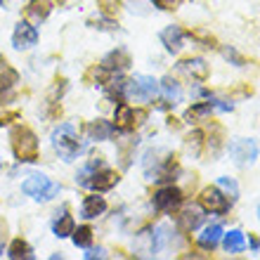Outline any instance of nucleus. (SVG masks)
I'll list each match as a JSON object with an SVG mask.
<instances>
[{
	"label": "nucleus",
	"mask_w": 260,
	"mask_h": 260,
	"mask_svg": "<svg viewBox=\"0 0 260 260\" xmlns=\"http://www.w3.org/2000/svg\"><path fill=\"white\" fill-rule=\"evenodd\" d=\"M52 147H55L57 154H59L64 161H74V158L83 151V144H81V140H78L76 125L74 123L59 125V128L52 133Z\"/></svg>",
	"instance_id": "nucleus-1"
},
{
	"label": "nucleus",
	"mask_w": 260,
	"mask_h": 260,
	"mask_svg": "<svg viewBox=\"0 0 260 260\" xmlns=\"http://www.w3.org/2000/svg\"><path fill=\"white\" fill-rule=\"evenodd\" d=\"M158 92V83L151 78V76L144 74H135L128 83L123 85V95L133 102H149L154 100Z\"/></svg>",
	"instance_id": "nucleus-2"
},
{
	"label": "nucleus",
	"mask_w": 260,
	"mask_h": 260,
	"mask_svg": "<svg viewBox=\"0 0 260 260\" xmlns=\"http://www.w3.org/2000/svg\"><path fill=\"white\" fill-rule=\"evenodd\" d=\"M12 149L19 161H36L38 158V137L26 125H17L12 130Z\"/></svg>",
	"instance_id": "nucleus-3"
},
{
	"label": "nucleus",
	"mask_w": 260,
	"mask_h": 260,
	"mask_svg": "<svg viewBox=\"0 0 260 260\" xmlns=\"http://www.w3.org/2000/svg\"><path fill=\"white\" fill-rule=\"evenodd\" d=\"M21 189H24V194L36 199V201H50V199H55L57 194H59V185L52 182L48 175H41V173L28 175V178L24 180Z\"/></svg>",
	"instance_id": "nucleus-4"
},
{
	"label": "nucleus",
	"mask_w": 260,
	"mask_h": 260,
	"mask_svg": "<svg viewBox=\"0 0 260 260\" xmlns=\"http://www.w3.org/2000/svg\"><path fill=\"white\" fill-rule=\"evenodd\" d=\"M230 158L239 168H246L258 158V144L253 140H248V137H234L230 142Z\"/></svg>",
	"instance_id": "nucleus-5"
},
{
	"label": "nucleus",
	"mask_w": 260,
	"mask_h": 260,
	"mask_svg": "<svg viewBox=\"0 0 260 260\" xmlns=\"http://www.w3.org/2000/svg\"><path fill=\"white\" fill-rule=\"evenodd\" d=\"M36 43H38V31H36V26H31L28 21H19V24L14 26L12 45L17 50H28V48H34Z\"/></svg>",
	"instance_id": "nucleus-6"
},
{
	"label": "nucleus",
	"mask_w": 260,
	"mask_h": 260,
	"mask_svg": "<svg viewBox=\"0 0 260 260\" xmlns=\"http://www.w3.org/2000/svg\"><path fill=\"white\" fill-rule=\"evenodd\" d=\"M201 206L204 211H211V213H227L230 208V201L218 187H206L201 192Z\"/></svg>",
	"instance_id": "nucleus-7"
},
{
	"label": "nucleus",
	"mask_w": 260,
	"mask_h": 260,
	"mask_svg": "<svg viewBox=\"0 0 260 260\" xmlns=\"http://www.w3.org/2000/svg\"><path fill=\"white\" fill-rule=\"evenodd\" d=\"M144 111H135L130 104H118L116 107V128L118 130H133L135 125H140L144 121Z\"/></svg>",
	"instance_id": "nucleus-8"
},
{
	"label": "nucleus",
	"mask_w": 260,
	"mask_h": 260,
	"mask_svg": "<svg viewBox=\"0 0 260 260\" xmlns=\"http://www.w3.org/2000/svg\"><path fill=\"white\" fill-rule=\"evenodd\" d=\"M182 201V192L178 187H164L154 194V208L156 211H173Z\"/></svg>",
	"instance_id": "nucleus-9"
},
{
	"label": "nucleus",
	"mask_w": 260,
	"mask_h": 260,
	"mask_svg": "<svg viewBox=\"0 0 260 260\" xmlns=\"http://www.w3.org/2000/svg\"><path fill=\"white\" fill-rule=\"evenodd\" d=\"M158 38H161V43L166 45V50L168 52H180L182 50V43H185V31L180 26H166L161 34H158Z\"/></svg>",
	"instance_id": "nucleus-10"
},
{
	"label": "nucleus",
	"mask_w": 260,
	"mask_h": 260,
	"mask_svg": "<svg viewBox=\"0 0 260 260\" xmlns=\"http://www.w3.org/2000/svg\"><path fill=\"white\" fill-rule=\"evenodd\" d=\"M178 71H182V74H187L189 78H197V81H206L208 78V64L204 62V59H187V62H182L178 67Z\"/></svg>",
	"instance_id": "nucleus-11"
},
{
	"label": "nucleus",
	"mask_w": 260,
	"mask_h": 260,
	"mask_svg": "<svg viewBox=\"0 0 260 260\" xmlns=\"http://www.w3.org/2000/svg\"><path fill=\"white\" fill-rule=\"evenodd\" d=\"M104 211H107V201H104V197L92 194V197H85V201H83L81 215L85 220H92V218H97V215H102Z\"/></svg>",
	"instance_id": "nucleus-12"
},
{
	"label": "nucleus",
	"mask_w": 260,
	"mask_h": 260,
	"mask_svg": "<svg viewBox=\"0 0 260 260\" xmlns=\"http://www.w3.org/2000/svg\"><path fill=\"white\" fill-rule=\"evenodd\" d=\"M104 69H109V71H116V74H121L123 69L130 67V57L125 50H114V52H109V55L104 57L102 62Z\"/></svg>",
	"instance_id": "nucleus-13"
},
{
	"label": "nucleus",
	"mask_w": 260,
	"mask_h": 260,
	"mask_svg": "<svg viewBox=\"0 0 260 260\" xmlns=\"http://www.w3.org/2000/svg\"><path fill=\"white\" fill-rule=\"evenodd\" d=\"M161 95H164L166 102H171V104H178L180 100H182V88H180V83L173 78V76H166L164 81H161Z\"/></svg>",
	"instance_id": "nucleus-14"
},
{
	"label": "nucleus",
	"mask_w": 260,
	"mask_h": 260,
	"mask_svg": "<svg viewBox=\"0 0 260 260\" xmlns=\"http://www.w3.org/2000/svg\"><path fill=\"white\" fill-rule=\"evenodd\" d=\"M201 222H204V211L197 208V206H189V208L180 215V227H182L185 232H194Z\"/></svg>",
	"instance_id": "nucleus-15"
},
{
	"label": "nucleus",
	"mask_w": 260,
	"mask_h": 260,
	"mask_svg": "<svg viewBox=\"0 0 260 260\" xmlns=\"http://www.w3.org/2000/svg\"><path fill=\"white\" fill-rule=\"evenodd\" d=\"M88 133L92 140H109L114 133H116V125L109 123V121H104V118H97L92 123L88 125Z\"/></svg>",
	"instance_id": "nucleus-16"
},
{
	"label": "nucleus",
	"mask_w": 260,
	"mask_h": 260,
	"mask_svg": "<svg viewBox=\"0 0 260 260\" xmlns=\"http://www.w3.org/2000/svg\"><path fill=\"white\" fill-rule=\"evenodd\" d=\"M14 83H19V74H17V69L10 67L5 57H0V92H3V90H10Z\"/></svg>",
	"instance_id": "nucleus-17"
},
{
	"label": "nucleus",
	"mask_w": 260,
	"mask_h": 260,
	"mask_svg": "<svg viewBox=\"0 0 260 260\" xmlns=\"http://www.w3.org/2000/svg\"><path fill=\"white\" fill-rule=\"evenodd\" d=\"M220 239H222V225H218V222H215V225L206 227L204 234L199 237V246H201V248H211V251H213V248L218 246Z\"/></svg>",
	"instance_id": "nucleus-18"
},
{
	"label": "nucleus",
	"mask_w": 260,
	"mask_h": 260,
	"mask_svg": "<svg viewBox=\"0 0 260 260\" xmlns=\"http://www.w3.org/2000/svg\"><path fill=\"white\" fill-rule=\"evenodd\" d=\"M50 10H52V3H50V0H31L26 7V14L34 17L36 21H43V19H48Z\"/></svg>",
	"instance_id": "nucleus-19"
},
{
	"label": "nucleus",
	"mask_w": 260,
	"mask_h": 260,
	"mask_svg": "<svg viewBox=\"0 0 260 260\" xmlns=\"http://www.w3.org/2000/svg\"><path fill=\"white\" fill-rule=\"evenodd\" d=\"M225 248L227 253H241L246 248V237L241 230H232L230 234H225Z\"/></svg>",
	"instance_id": "nucleus-20"
},
{
	"label": "nucleus",
	"mask_w": 260,
	"mask_h": 260,
	"mask_svg": "<svg viewBox=\"0 0 260 260\" xmlns=\"http://www.w3.org/2000/svg\"><path fill=\"white\" fill-rule=\"evenodd\" d=\"M74 227H76V225H74V218L64 213L59 220H55L52 230H55V234L59 237V239H64V237H69V234H74Z\"/></svg>",
	"instance_id": "nucleus-21"
},
{
	"label": "nucleus",
	"mask_w": 260,
	"mask_h": 260,
	"mask_svg": "<svg viewBox=\"0 0 260 260\" xmlns=\"http://www.w3.org/2000/svg\"><path fill=\"white\" fill-rule=\"evenodd\" d=\"M10 258L19 260V258H34V251L24 239H14L12 246H10Z\"/></svg>",
	"instance_id": "nucleus-22"
},
{
	"label": "nucleus",
	"mask_w": 260,
	"mask_h": 260,
	"mask_svg": "<svg viewBox=\"0 0 260 260\" xmlns=\"http://www.w3.org/2000/svg\"><path fill=\"white\" fill-rule=\"evenodd\" d=\"M74 244L81 248H88L90 244H92V230H90L88 225L78 227V230L74 227Z\"/></svg>",
	"instance_id": "nucleus-23"
},
{
	"label": "nucleus",
	"mask_w": 260,
	"mask_h": 260,
	"mask_svg": "<svg viewBox=\"0 0 260 260\" xmlns=\"http://www.w3.org/2000/svg\"><path fill=\"white\" fill-rule=\"evenodd\" d=\"M218 187H220V189H225V194L230 197V204L239 199V187H237V182H234L232 178H220L218 180Z\"/></svg>",
	"instance_id": "nucleus-24"
},
{
	"label": "nucleus",
	"mask_w": 260,
	"mask_h": 260,
	"mask_svg": "<svg viewBox=\"0 0 260 260\" xmlns=\"http://www.w3.org/2000/svg\"><path fill=\"white\" fill-rule=\"evenodd\" d=\"M97 5H100V12L104 17H116L121 10V0H97Z\"/></svg>",
	"instance_id": "nucleus-25"
},
{
	"label": "nucleus",
	"mask_w": 260,
	"mask_h": 260,
	"mask_svg": "<svg viewBox=\"0 0 260 260\" xmlns=\"http://www.w3.org/2000/svg\"><path fill=\"white\" fill-rule=\"evenodd\" d=\"M201 144H204V133H201V130H194L192 135H189V140H187V149L192 151L194 156H199Z\"/></svg>",
	"instance_id": "nucleus-26"
},
{
	"label": "nucleus",
	"mask_w": 260,
	"mask_h": 260,
	"mask_svg": "<svg viewBox=\"0 0 260 260\" xmlns=\"http://www.w3.org/2000/svg\"><path fill=\"white\" fill-rule=\"evenodd\" d=\"M222 55H225L227 59H232L237 67H244V64H246V62H244V57L237 55V50H234V48H225V50H222Z\"/></svg>",
	"instance_id": "nucleus-27"
},
{
	"label": "nucleus",
	"mask_w": 260,
	"mask_h": 260,
	"mask_svg": "<svg viewBox=\"0 0 260 260\" xmlns=\"http://www.w3.org/2000/svg\"><path fill=\"white\" fill-rule=\"evenodd\" d=\"M154 5H158L161 10H175V7L182 5V0H151Z\"/></svg>",
	"instance_id": "nucleus-28"
},
{
	"label": "nucleus",
	"mask_w": 260,
	"mask_h": 260,
	"mask_svg": "<svg viewBox=\"0 0 260 260\" xmlns=\"http://www.w3.org/2000/svg\"><path fill=\"white\" fill-rule=\"evenodd\" d=\"M5 239H7V222L0 218V253H3V246H5Z\"/></svg>",
	"instance_id": "nucleus-29"
},
{
	"label": "nucleus",
	"mask_w": 260,
	"mask_h": 260,
	"mask_svg": "<svg viewBox=\"0 0 260 260\" xmlns=\"http://www.w3.org/2000/svg\"><path fill=\"white\" fill-rule=\"evenodd\" d=\"M92 258H107V251L104 248H95V251L85 253V260H92Z\"/></svg>",
	"instance_id": "nucleus-30"
},
{
	"label": "nucleus",
	"mask_w": 260,
	"mask_h": 260,
	"mask_svg": "<svg viewBox=\"0 0 260 260\" xmlns=\"http://www.w3.org/2000/svg\"><path fill=\"white\" fill-rule=\"evenodd\" d=\"M258 220H260V206H258Z\"/></svg>",
	"instance_id": "nucleus-31"
},
{
	"label": "nucleus",
	"mask_w": 260,
	"mask_h": 260,
	"mask_svg": "<svg viewBox=\"0 0 260 260\" xmlns=\"http://www.w3.org/2000/svg\"><path fill=\"white\" fill-rule=\"evenodd\" d=\"M0 5H5V0H0Z\"/></svg>",
	"instance_id": "nucleus-32"
},
{
	"label": "nucleus",
	"mask_w": 260,
	"mask_h": 260,
	"mask_svg": "<svg viewBox=\"0 0 260 260\" xmlns=\"http://www.w3.org/2000/svg\"><path fill=\"white\" fill-rule=\"evenodd\" d=\"M0 171H3V161H0Z\"/></svg>",
	"instance_id": "nucleus-33"
},
{
	"label": "nucleus",
	"mask_w": 260,
	"mask_h": 260,
	"mask_svg": "<svg viewBox=\"0 0 260 260\" xmlns=\"http://www.w3.org/2000/svg\"><path fill=\"white\" fill-rule=\"evenodd\" d=\"M57 3H64V0H57Z\"/></svg>",
	"instance_id": "nucleus-34"
}]
</instances>
